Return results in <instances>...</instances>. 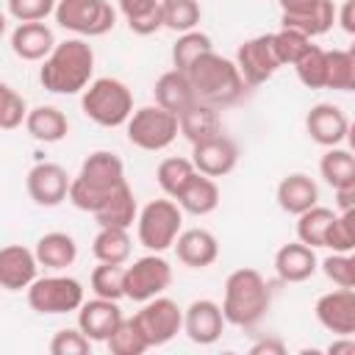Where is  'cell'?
Masks as SVG:
<instances>
[{"mask_svg": "<svg viewBox=\"0 0 355 355\" xmlns=\"http://www.w3.org/2000/svg\"><path fill=\"white\" fill-rule=\"evenodd\" d=\"M355 211L336 214L327 233H324V247L333 252H352L355 250Z\"/></svg>", "mask_w": 355, "mask_h": 355, "instance_id": "obj_43", "label": "cell"}, {"mask_svg": "<svg viewBox=\"0 0 355 355\" xmlns=\"http://www.w3.org/2000/svg\"><path fill=\"white\" fill-rule=\"evenodd\" d=\"M183 72H186V78H189V83L194 89V97L200 103L214 105V108H227V105L239 103L247 94V89H250L244 83L236 61L219 55L216 50L202 53Z\"/></svg>", "mask_w": 355, "mask_h": 355, "instance_id": "obj_2", "label": "cell"}, {"mask_svg": "<svg viewBox=\"0 0 355 355\" xmlns=\"http://www.w3.org/2000/svg\"><path fill=\"white\" fill-rule=\"evenodd\" d=\"M55 47L53 28L44 22H19L11 31V50L22 61H44Z\"/></svg>", "mask_w": 355, "mask_h": 355, "instance_id": "obj_24", "label": "cell"}, {"mask_svg": "<svg viewBox=\"0 0 355 355\" xmlns=\"http://www.w3.org/2000/svg\"><path fill=\"white\" fill-rule=\"evenodd\" d=\"M319 269L316 250L302 241H288L275 252V272L283 283H302Z\"/></svg>", "mask_w": 355, "mask_h": 355, "instance_id": "obj_22", "label": "cell"}, {"mask_svg": "<svg viewBox=\"0 0 355 355\" xmlns=\"http://www.w3.org/2000/svg\"><path fill=\"white\" fill-rule=\"evenodd\" d=\"M324 89L352 92L355 89V53L324 50Z\"/></svg>", "mask_w": 355, "mask_h": 355, "instance_id": "obj_34", "label": "cell"}, {"mask_svg": "<svg viewBox=\"0 0 355 355\" xmlns=\"http://www.w3.org/2000/svg\"><path fill=\"white\" fill-rule=\"evenodd\" d=\"M128 141L147 153H161L178 139V116L161 105H141L125 122Z\"/></svg>", "mask_w": 355, "mask_h": 355, "instance_id": "obj_8", "label": "cell"}, {"mask_svg": "<svg viewBox=\"0 0 355 355\" xmlns=\"http://www.w3.org/2000/svg\"><path fill=\"white\" fill-rule=\"evenodd\" d=\"M308 136L322 147H338L349 136V119L347 114L333 103H316L305 116Z\"/></svg>", "mask_w": 355, "mask_h": 355, "instance_id": "obj_20", "label": "cell"}, {"mask_svg": "<svg viewBox=\"0 0 355 355\" xmlns=\"http://www.w3.org/2000/svg\"><path fill=\"white\" fill-rule=\"evenodd\" d=\"M316 322L333 336H352L355 333V291L352 288H333L322 294L313 305Z\"/></svg>", "mask_w": 355, "mask_h": 355, "instance_id": "obj_16", "label": "cell"}, {"mask_svg": "<svg viewBox=\"0 0 355 355\" xmlns=\"http://www.w3.org/2000/svg\"><path fill=\"white\" fill-rule=\"evenodd\" d=\"M94 78V50L86 39H64L47 53L39 69V83L50 94H80Z\"/></svg>", "mask_w": 355, "mask_h": 355, "instance_id": "obj_1", "label": "cell"}, {"mask_svg": "<svg viewBox=\"0 0 355 355\" xmlns=\"http://www.w3.org/2000/svg\"><path fill=\"white\" fill-rule=\"evenodd\" d=\"M28 305L42 313V316H61V313H72L80 308V302L86 300L83 297V283L78 277H69V275H44V277H36L28 288Z\"/></svg>", "mask_w": 355, "mask_h": 355, "instance_id": "obj_9", "label": "cell"}, {"mask_svg": "<svg viewBox=\"0 0 355 355\" xmlns=\"http://www.w3.org/2000/svg\"><path fill=\"white\" fill-rule=\"evenodd\" d=\"M133 319L139 322L150 347H164L183 330V308L164 294L141 302V311L133 313Z\"/></svg>", "mask_w": 355, "mask_h": 355, "instance_id": "obj_11", "label": "cell"}, {"mask_svg": "<svg viewBox=\"0 0 355 355\" xmlns=\"http://www.w3.org/2000/svg\"><path fill=\"white\" fill-rule=\"evenodd\" d=\"M225 316H222V305L214 300H194L189 302V308H183V333L189 336V341L208 347L214 341H219L222 330H225Z\"/></svg>", "mask_w": 355, "mask_h": 355, "instance_id": "obj_17", "label": "cell"}, {"mask_svg": "<svg viewBox=\"0 0 355 355\" xmlns=\"http://www.w3.org/2000/svg\"><path fill=\"white\" fill-rule=\"evenodd\" d=\"M139 216V202H136V194L128 183H122L114 194H108L100 208L94 211V219L100 227H130Z\"/></svg>", "mask_w": 355, "mask_h": 355, "instance_id": "obj_30", "label": "cell"}, {"mask_svg": "<svg viewBox=\"0 0 355 355\" xmlns=\"http://www.w3.org/2000/svg\"><path fill=\"white\" fill-rule=\"evenodd\" d=\"M197 169H194V164H191V158H180V155H169V158H164L161 164H158V169H155V180H158V186H161V191L166 194V197H178L180 191H183V186L191 180V175H194Z\"/></svg>", "mask_w": 355, "mask_h": 355, "instance_id": "obj_36", "label": "cell"}, {"mask_svg": "<svg viewBox=\"0 0 355 355\" xmlns=\"http://www.w3.org/2000/svg\"><path fill=\"white\" fill-rule=\"evenodd\" d=\"M280 22L283 28H294L308 39H316L336 25V3L333 0H283Z\"/></svg>", "mask_w": 355, "mask_h": 355, "instance_id": "obj_12", "label": "cell"}, {"mask_svg": "<svg viewBox=\"0 0 355 355\" xmlns=\"http://www.w3.org/2000/svg\"><path fill=\"white\" fill-rule=\"evenodd\" d=\"M58 0H8V17L17 22H44Z\"/></svg>", "mask_w": 355, "mask_h": 355, "instance_id": "obj_47", "label": "cell"}, {"mask_svg": "<svg viewBox=\"0 0 355 355\" xmlns=\"http://www.w3.org/2000/svg\"><path fill=\"white\" fill-rule=\"evenodd\" d=\"M319 175L330 189H344V186H355V155L349 150L338 147H327L324 155L319 158Z\"/></svg>", "mask_w": 355, "mask_h": 355, "instance_id": "obj_32", "label": "cell"}, {"mask_svg": "<svg viewBox=\"0 0 355 355\" xmlns=\"http://www.w3.org/2000/svg\"><path fill=\"white\" fill-rule=\"evenodd\" d=\"M333 194H336V214H344V211H355V186L333 189Z\"/></svg>", "mask_w": 355, "mask_h": 355, "instance_id": "obj_50", "label": "cell"}, {"mask_svg": "<svg viewBox=\"0 0 355 355\" xmlns=\"http://www.w3.org/2000/svg\"><path fill=\"white\" fill-rule=\"evenodd\" d=\"M180 230H183V211L172 197L150 200L144 208H139L136 236H139V244L147 252L169 250Z\"/></svg>", "mask_w": 355, "mask_h": 355, "instance_id": "obj_6", "label": "cell"}, {"mask_svg": "<svg viewBox=\"0 0 355 355\" xmlns=\"http://www.w3.org/2000/svg\"><path fill=\"white\" fill-rule=\"evenodd\" d=\"M53 17L64 31L80 39L105 36L116 25V8L108 0H58Z\"/></svg>", "mask_w": 355, "mask_h": 355, "instance_id": "obj_7", "label": "cell"}, {"mask_svg": "<svg viewBox=\"0 0 355 355\" xmlns=\"http://www.w3.org/2000/svg\"><path fill=\"white\" fill-rule=\"evenodd\" d=\"M311 44H313V39H308L305 33H300L294 28H280V31L272 33V47H275V55H277L280 67H291Z\"/></svg>", "mask_w": 355, "mask_h": 355, "instance_id": "obj_41", "label": "cell"}, {"mask_svg": "<svg viewBox=\"0 0 355 355\" xmlns=\"http://www.w3.org/2000/svg\"><path fill=\"white\" fill-rule=\"evenodd\" d=\"M119 322H122L119 300L92 297V300H83L80 308H78V327L92 341H103L105 344V338L116 330Z\"/></svg>", "mask_w": 355, "mask_h": 355, "instance_id": "obj_19", "label": "cell"}, {"mask_svg": "<svg viewBox=\"0 0 355 355\" xmlns=\"http://www.w3.org/2000/svg\"><path fill=\"white\" fill-rule=\"evenodd\" d=\"M69 175L61 164H53V161H39L28 169L25 175V189H28V197L42 205V208H55L67 200V191H69Z\"/></svg>", "mask_w": 355, "mask_h": 355, "instance_id": "obj_14", "label": "cell"}, {"mask_svg": "<svg viewBox=\"0 0 355 355\" xmlns=\"http://www.w3.org/2000/svg\"><path fill=\"white\" fill-rule=\"evenodd\" d=\"M39 277V261L25 244L0 247V288L25 291Z\"/></svg>", "mask_w": 355, "mask_h": 355, "instance_id": "obj_18", "label": "cell"}, {"mask_svg": "<svg viewBox=\"0 0 355 355\" xmlns=\"http://www.w3.org/2000/svg\"><path fill=\"white\" fill-rule=\"evenodd\" d=\"M119 14L136 36H150L164 28L161 0H119Z\"/></svg>", "mask_w": 355, "mask_h": 355, "instance_id": "obj_31", "label": "cell"}, {"mask_svg": "<svg viewBox=\"0 0 355 355\" xmlns=\"http://www.w3.org/2000/svg\"><path fill=\"white\" fill-rule=\"evenodd\" d=\"M122 269L125 263H97L89 277L92 294L103 300H122Z\"/></svg>", "mask_w": 355, "mask_h": 355, "instance_id": "obj_42", "label": "cell"}, {"mask_svg": "<svg viewBox=\"0 0 355 355\" xmlns=\"http://www.w3.org/2000/svg\"><path fill=\"white\" fill-rule=\"evenodd\" d=\"M105 347L111 355H141L150 349L139 322L133 316H122V322L116 324V330L105 338Z\"/></svg>", "mask_w": 355, "mask_h": 355, "instance_id": "obj_37", "label": "cell"}, {"mask_svg": "<svg viewBox=\"0 0 355 355\" xmlns=\"http://www.w3.org/2000/svg\"><path fill=\"white\" fill-rule=\"evenodd\" d=\"M80 111L100 128H122L133 114V92L119 78H92L80 92Z\"/></svg>", "mask_w": 355, "mask_h": 355, "instance_id": "obj_5", "label": "cell"}, {"mask_svg": "<svg viewBox=\"0 0 355 355\" xmlns=\"http://www.w3.org/2000/svg\"><path fill=\"white\" fill-rule=\"evenodd\" d=\"M153 97H155V105H161V108H166V111H172L175 116L180 114V111H186L197 97H194V89H191V83H189V78H186V72H180V69H166L164 75H158V80H155V86H153Z\"/></svg>", "mask_w": 355, "mask_h": 355, "instance_id": "obj_28", "label": "cell"}, {"mask_svg": "<svg viewBox=\"0 0 355 355\" xmlns=\"http://www.w3.org/2000/svg\"><path fill=\"white\" fill-rule=\"evenodd\" d=\"M336 22L341 25L344 33H355V0H344L341 8H336Z\"/></svg>", "mask_w": 355, "mask_h": 355, "instance_id": "obj_48", "label": "cell"}, {"mask_svg": "<svg viewBox=\"0 0 355 355\" xmlns=\"http://www.w3.org/2000/svg\"><path fill=\"white\" fill-rule=\"evenodd\" d=\"M92 338L80 333V327H64L50 338V355H89Z\"/></svg>", "mask_w": 355, "mask_h": 355, "instance_id": "obj_46", "label": "cell"}, {"mask_svg": "<svg viewBox=\"0 0 355 355\" xmlns=\"http://www.w3.org/2000/svg\"><path fill=\"white\" fill-rule=\"evenodd\" d=\"M161 14H164V28L175 33L194 31L202 19V8L197 0H161Z\"/></svg>", "mask_w": 355, "mask_h": 355, "instance_id": "obj_38", "label": "cell"}, {"mask_svg": "<svg viewBox=\"0 0 355 355\" xmlns=\"http://www.w3.org/2000/svg\"><path fill=\"white\" fill-rule=\"evenodd\" d=\"M6 28H8V19H6V14H3V11H0V36H3V33H6Z\"/></svg>", "mask_w": 355, "mask_h": 355, "instance_id": "obj_52", "label": "cell"}, {"mask_svg": "<svg viewBox=\"0 0 355 355\" xmlns=\"http://www.w3.org/2000/svg\"><path fill=\"white\" fill-rule=\"evenodd\" d=\"M208 50H214V42H211L208 33H202L197 28L186 31V33H178V39L172 44V67L183 72V69H189L191 61H197Z\"/></svg>", "mask_w": 355, "mask_h": 355, "instance_id": "obj_39", "label": "cell"}, {"mask_svg": "<svg viewBox=\"0 0 355 355\" xmlns=\"http://www.w3.org/2000/svg\"><path fill=\"white\" fill-rule=\"evenodd\" d=\"M275 197H277V205L280 211L291 214V216H300L302 211H308L311 205L319 202V186L311 175L305 172H291L286 175L277 189H275Z\"/></svg>", "mask_w": 355, "mask_h": 355, "instance_id": "obj_23", "label": "cell"}, {"mask_svg": "<svg viewBox=\"0 0 355 355\" xmlns=\"http://www.w3.org/2000/svg\"><path fill=\"white\" fill-rule=\"evenodd\" d=\"M172 283V266L161 252H147L122 269V294L133 302H147L164 294Z\"/></svg>", "mask_w": 355, "mask_h": 355, "instance_id": "obj_10", "label": "cell"}, {"mask_svg": "<svg viewBox=\"0 0 355 355\" xmlns=\"http://www.w3.org/2000/svg\"><path fill=\"white\" fill-rule=\"evenodd\" d=\"M178 133H180L186 141H191V144L219 136V133H222V116H219V108L194 100L186 111L178 114Z\"/></svg>", "mask_w": 355, "mask_h": 355, "instance_id": "obj_25", "label": "cell"}, {"mask_svg": "<svg viewBox=\"0 0 355 355\" xmlns=\"http://www.w3.org/2000/svg\"><path fill=\"white\" fill-rule=\"evenodd\" d=\"M272 305V288L258 269L241 266L227 275L225 297H222V316L233 327H255Z\"/></svg>", "mask_w": 355, "mask_h": 355, "instance_id": "obj_4", "label": "cell"}, {"mask_svg": "<svg viewBox=\"0 0 355 355\" xmlns=\"http://www.w3.org/2000/svg\"><path fill=\"white\" fill-rule=\"evenodd\" d=\"M319 266H322L324 277L333 286H338V288H352L355 286V258H352V252H330Z\"/></svg>", "mask_w": 355, "mask_h": 355, "instance_id": "obj_45", "label": "cell"}, {"mask_svg": "<svg viewBox=\"0 0 355 355\" xmlns=\"http://www.w3.org/2000/svg\"><path fill=\"white\" fill-rule=\"evenodd\" d=\"M175 202L180 205L183 214H191V216H208V214L216 211V205H219V186H216L214 178L194 172L191 180L183 186V191L175 197Z\"/></svg>", "mask_w": 355, "mask_h": 355, "instance_id": "obj_29", "label": "cell"}, {"mask_svg": "<svg viewBox=\"0 0 355 355\" xmlns=\"http://www.w3.org/2000/svg\"><path fill=\"white\" fill-rule=\"evenodd\" d=\"M28 114V103L25 97L11 89L6 80H0V130H14L25 122Z\"/></svg>", "mask_w": 355, "mask_h": 355, "instance_id": "obj_44", "label": "cell"}, {"mask_svg": "<svg viewBox=\"0 0 355 355\" xmlns=\"http://www.w3.org/2000/svg\"><path fill=\"white\" fill-rule=\"evenodd\" d=\"M233 61H236L247 86H261V83L272 80L275 72L280 69V61H277L275 47H272V33H261V36L241 42Z\"/></svg>", "mask_w": 355, "mask_h": 355, "instance_id": "obj_13", "label": "cell"}, {"mask_svg": "<svg viewBox=\"0 0 355 355\" xmlns=\"http://www.w3.org/2000/svg\"><path fill=\"white\" fill-rule=\"evenodd\" d=\"M130 244L133 241L125 227H100L92 241V252L97 263H128Z\"/></svg>", "mask_w": 355, "mask_h": 355, "instance_id": "obj_33", "label": "cell"}, {"mask_svg": "<svg viewBox=\"0 0 355 355\" xmlns=\"http://www.w3.org/2000/svg\"><path fill=\"white\" fill-rule=\"evenodd\" d=\"M175 255L183 266L189 269H205L219 258V241L211 230L205 227H189L180 230L175 239Z\"/></svg>", "mask_w": 355, "mask_h": 355, "instance_id": "obj_21", "label": "cell"}, {"mask_svg": "<svg viewBox=\"0 0 355 355\" xmlns=\"http://www.w3.org/2000/svg\"><path fill=\"white\" fill-rule=\"evenodd\" d=\"M191 164L200 175H208V178H225L236 169L239 164V147L230 136L219 133L214 139H205V141H197L191 144Z\"/></svg>", "mask_w": 355, "mask_h": 355, "instance_id": "obj_15", "label": "cell"}, {"mask_svg": "<svg viewBox=\"0 0 355 355\" xmlns=\"http://www.w3.org/2000/svg\"><path fill=\"white\" fill-rule=\"evenodd\" d=\"M125 180V164L116 153L111 150H94L86 155V161L80 164L78 175L69 180V191H67V200L80 208V211H89L94 214L100 208V202L114 194Z\"/></svg>", "mask_w": 355, "mask_h": 355, "instance_id": "obj_3", "label": "cell"}, {"mask_svg": "<svg viewBox=\"0 0 355 355\" xmlns=\"http://www.w3.org/2000/svg\"><path fill=\"white\" fill-rule=\"evenodd\" d=\"M333 216H336V211L333 208H324L319 202L311 205L308 211H302L297 216V241H302V244H308L313 250L324 247V233H327Z\"/></svg>", "mask_w": 355, "mask_h": 355, "instance_id": "obj_35", "label": "cell"}, {"mask_svg": "<svg viewBox=\"0 0 355 355\" xmlns=\"http://www.w3.org/2000/svg\"><path fill=\"white\" fill-rule=\"evenodd\" d=\"M33 255L39 261V266L53 269V272H64L67 266H72L78 261V244L69 233L64 230H50L44 236H39Z\"/></svg>", "mask_w": 355, "mask_h": 355, "instance_id": "obj_27", "label": "cell"}, {"mask_svg": "<svg viewBox=\"0 0 355 355\" xmlns=\"http://www.w3.org/2000/svg\"><path fill=\"white\" fill-rule=\"evenodd\" d=\"M25 130L33 141H42V144H55L61 139H67L69 133V119L61 108L55 105H36V108H28L25 114Z\"/></svg>", "mask_w": 355, "mask_h": 355, "instance_id": "obj_26", "label": "cell"}, {"mask_svg": "<svg viewBox=\"0 0 355 355\" xmlns=\"http://www.w3.org/2000/svg\"><path fill=\"white\" fill-rule=\"evenodd\" d=\"M291 67L305 89H324V47L311 44Z\"/></svg>", "mask_w": 355, "mask_h": 355, "instance_id": "obj_40", "label": "cell"}, {"mask_svg": "<svg viewBox=\"0 0 355 355\" xmlns=\"http://www.w3.org/2000/svg\"><path fill=\"white\" fill-rule=\"evenodd\" d=\"M324 352H327V355H352V352H355V338H352V336H336V338L327 344Z\"/></svg>", "mask_w": 355, "mask_h": 355, "instance_id": "obj_51", "label": "cell"}, {"mask_svg": "<svg viewBox=\"0 0 355 355\" xmlns=\"http://www.w3.org/2000/svg\"><path fill=\"white\" fill-rule=\"evenodd\" d=\"M250 352L252 355H283L286 352V344L280 341V338H261V341H255L252 347H250Z\"/></svg>", "mask_w": 355, "mask_h": 355, "instance_id": "obj_49", "label": "cell"}]
</instances>
